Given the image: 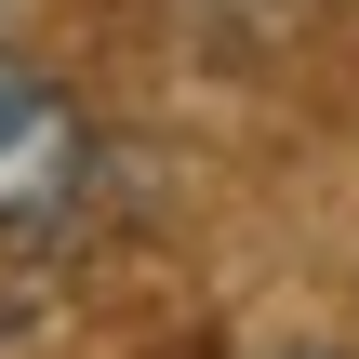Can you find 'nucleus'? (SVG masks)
Here are the masks:
<instances>
[{
    "mask_svg": "<svg viewBox=\"0 0 359 359\" xmlns=\"http://www.w3.org/2000/svg\"><path fill=\"white\" fill-rule=\"evenodd\" d=\"M80 187H93V120H80L40 67L0 53V226H13V240H53V226L80 213Z\"/></svg>",
    "mask_w": 359,
    "mask_h": 359,
    "instance_id": "f257e3e1",
    "label": "nucleus"
}]
</instances>
